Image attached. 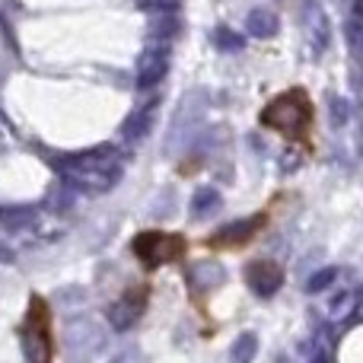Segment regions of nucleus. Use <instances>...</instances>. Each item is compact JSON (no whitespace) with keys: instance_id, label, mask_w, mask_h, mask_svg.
Masks as SVG:
<instances>
[{"instance_id":"obj_2","label":"nucleus","mask_w":363,"mask_h":363,"mask_svg":"<svg viewBox=\"0 0 363 363\" xmlns=\"http://www.w3.org/2000/svg\"><path fill=\"white\" fill-rule=\"evenodd\" d=\"M23 351L26 363H51L55 357V335H51V309L42 296H32L23 322Z\"/></svg>"},{"instance_id":"obj_5","label":"nucleus","mask_w":363,"mask_h":363,"mask_svg":"<svg viewBox=\"0 0 363 363\" xmlns=\"http://www.w3.org/2000/svg\"><path fill=\"white\" fill-rule=\"evenodd\" d=\"M264 223H268V217H264V213H255V217H249V220L220 226V230L211 233L204 242H207V249H242V245H249L252 239H255V233L262 230Z\"/></svg>"},{"instance_id":"obj_7","label":"nucleus","mask_w":363,"mask_h":363,"mask_svg":"<svg viewBox=\"0 0 363 363\" xmlns=\"http://www.w3.org/2000/svg\"><path fill=\"white\" fill-rule=\"evenodd\" d=\"M245 284H249L258 296H271L281 290L284 271H281V264L268 262V258H258V262H252L249 268H245Z\"/></svg>"},{"instance_id":"obj_4","label":"nucleus","mask_w":363,"mask_h":363,"mask_svg":"<svg viewBox=\"0 0 363 363\" xmlns=\"http://www.w3.org/2000/svg\"><path fill=\"white\" fill-rule=\"evenodd\" d=\"M147 296H150V287L147 284H138V287H128L125 294L118 296V300L108 306V325H115L118 332H125V328H131L134 322L144 315L147 309Z\"/></svg>"},{"instance_id":"obj_1","label":"nucleus","mask_w":363,"mask_h":363,"mask_svg":"<svg viewBox=\"0 0 363 363\" xmlns=\"http://www.w3.org/2000/svg\"><path fill=\"white\" fill-rule=\"evenodd\" d=\"M258 125L277 131L284 140H294V144L313 150V125H315V106L313 96L303 86H290L284 93H277L268 106L258 115Z\"/></svg>"},{"instance_id":"obj_10","label":"nucleus","mask_w":363,"mask_h":363,"mask_svg":"<svg viewBox=\"0 0 363 363\" xmlns=\"http://www.w3.org/2000/svg\"><path fill=\"white\" fill-rule=\"evenodd\" d=\"M112 363H144V357H140V354L131 347V351H125V354H121V357H115Z\"/></svg>"},{"instance_id":"obj_6","label":"nucleus","mask_w":363,"mask_h":363,"mask_svg":"<svg viewBox=\"0 0 363 363\" xmlns=\"http://www.w3.org/2000/svg\"><path fill=\"white\" fill-rule=\"evenodd\" d=\"M64 345H67L70 357L77 360H86L106 345V332H102L96 322L80 319V322H70L67 332H64Z\"/></svg>"},{"instance_id":"obj_8","label":"nucleus","mask_w":363,"mask_h":363,"mask_svg":"<svg viewBox=\"0 0 363 363\" xmlns=\"http://www.w3.org/2000/svg\"><path fill=\"white\" fill-rule=\"evenodd\" d=\"M188 284L194 287V294H207L211 287H217V284H223V268L220 264H194L191 274H188Z\"/></svg>"},{"instance_id":"obj_3","label":"nucleus","mask_w":363,"mask_h":363,"mask_svg":"<svg viewBox=\"0 0 363 363\" xmlns=\"http://www.w3.org/2000/svg\"><path fill=\"white\" fill-rule=\"evenodd\" d=\"M188 239L182 233H163V230H147L140 236H134L131 252L140 258L147 271H157L163 264H172L179 258H185Z\"/></svg>"},{"instance_id":"obj_9","label":"nucleus","mask_w":363,"mask_h":363,"mask_svg":"<svg viewBox=\"0 0 363 363\" xmlns=\"http://www.w3.org/2000/svg\"><path fill=\"white\" fill-rule=\"evenodd\" d=\"M252 345H255V341H252V335H245V338L239 341V357H236V363H249L252 360Z\"/></svg>"}]
</instances>
